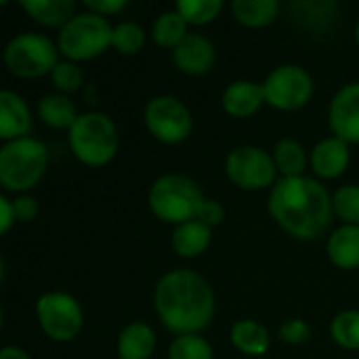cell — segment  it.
Returning a JSON list of instances; mask_svg holds the SVG:
<instances>
[{
  "label": "cell",
  "mask_w": 359,
  "mask_h": 359,
  "mask_svg": "<svg viewBox=\"0 0 359 359\" xmlns=\"http://www.w3.org/2000/svg\"><path fill=\"white\" fill-rule=\"evenodd\" d=\"M332 198L313 179L284 177L276 183L269 198L273 219L299 240L320 238L332 221Z\"/></svg>",
  "instance_id": "obj_1"
},
{
  "label": "cell",
  "mask_w": 359,
  "mask_h": 359,
  "mask_svg": "<svg viewBox=\"0 0 359 359\" xmlns=\"http://www.w3.org/2000/svg\"><path fill=\"white\" fill-rule=\"evenodd\" d=\"M0 359H29V355L19 347H4L0 353Z\"/></svg>",
  "instance_id": "obj_37"
},
{
  "label": "cell",
  "mask_w": 359,
  "mask_h": 359,
  "mask_svg": "<svg viewBox=\"0 0 359 359\" xmlns=\"http://www.w3.org/2000/svg\"><path fill=\"white\" fill-rule=\"evenodd\" d=\"M170 359H212L210 345L198 334H183L177 337L168 351Z\"/></svg>",
  "instance_id": "obj_28"
},
{
  "label": "cell",
  "mask_w": 359,
  "mask_h": 359,
  "mask_svg": "<svg viewBox=\"0 0 359 359\" xmlns=\"http://www.w3.org/2000/svg\"><path fill=\"white\" fill-rule=\"evenodd\" d=\"M223 217H225V210H223V206H221L219 202H215V200H204L202 208L198 210L196 221H200V223L212 227V225H219V223L223 221Z\"/></svg>",
  "instance_id": "obj_33"
},
{
  "label": "cell",
  "mask_w": 359,
  "mask_h": 359,
  "mask_svg": "<svg viewBox=\"0 0 359 359\" xmlns=\"http://www.w3.org/2000/svg\"><path fill=\"white\" fill-rule=\"evenodd\" d=\"M263 88L269 105L278 109H299L311 99L313 80L299 65H282L267 76Z\"/></svg>",
  "instance_id": "obj_10"
},
{
  "label": "cell",
  "mask_w": 359,
  "mask_h": 359,
  "mask_svg": "<svg viewBox=\"0 0 359 359\" xmlns=\"http://www.w3.org/2000/svg\"><path fill=\"white\" fill-rule=\"evenodd\" d=\"M311 166L324 179H334L345 172L349 166V143L339 137L324 139L311 151Z\"/></svg>",
  "instance_id": "obj_15"
},
{
  "label": "cell",
  "mask_w": 359,
  "mask_h": 359,
  "mask_svg": "<svg viewBox=\"0 0 359 359\" xmlns=\"http://www.w3.org/2000/svg\"><path fill=\"white\" fill-rule=\"evenodd\" d=\"M337 215L349 223V225H359V185H345L341 187L334 198H332Z\"/></svg>",
  "instance_id": "obj_30"
},
{
  "label": "cell",
  "mask_w": 359,
  "mask_h": 359,
  "mask_svg": "<svg viewBox=\"0 0 359 359\" xmlns=\"http://www.w3.org/2000/svg\"><path fill=\"white\" fill-rule=\"evenodd\" d=\"M265 101V88L263 84H255L248 80H240L227 86L223 93V107L227 114L236 118L252 116Z\"/></svg>",
  "instance_id": "obj_16"
},
{
  "label": "cell",
  "mask_w": 359,
  "mask_h": 359,
  "mask_svg": "<svg viewBox=\"0 0 359 359\" xmlns=\"http://www.w3.org/2000/svg\"><path fill=\"white\" fill-rule=\"evenodd\" d=\"M210 244V227L200 221H187L183 225H177L172 233V248L179 257L194 259L202 255Z\"/></svg>",
  "instance_id": "obj_19"
},
{
  "label": "cell",
  "mask_w": 359,
  "mask_h": 359,
  "mask_svg": "<svg viewBox=\"0 0 359 359\" xmlns=\"http://www.w3.org/2000/svg\"><path fill=\"white\" fill-rule=\"evenodd\" d=\"M156 309L168 330L181 337L196 334L206 328L215 316V294L202 276L177 269L158 282Z\"/></svg>",
  "instance_id": "obj_2"
},
{
  "label": "cell",
  "mask_w": 359,
  "mask_h": 359,
  "mask_svg": "<svg viewBox=\"0 0 359 359\" xmlns=\"http://www.w3.org/2000/svg\"><path fill=\"white\" fill-rule=\"evenodd\" d=\"M21 6L32 19L50 27H65L74 19L76 11V4L72 0H25L21 2Z\"/></svg>",
  "instance_id": "obj_20"
},
{
  "label": "cell",
  "mask_w": 359,
  "mask_h": 359,
  "mask_svg": "<svg viewBox=\"0 0 359 359\" xmlns=\"http://www.w3.org/2000/svg\"><path fill=\"white\" fill-rule=\"evenodd\" d=\"M86 8L95 15H116L126 8V0H88Z\"/></svg>",
  "instance_id": "obj_35"
},
{
  "label": "cell",
  "mask_w": 359,
  "mask_h": 359,
  "mask_svg": "<svg viewBox=\"0 0 359 359\" xmlns=\"http://www.w3.org/2000/svg\"><path fill=\"white\" fill-rule=\"evenodd\" d=\"M6 67L21 78H38L53 74L57 67V48L42 34H21L13 38L4 48Z\"/></svg>",
  "instance_id": "obj_7"
},
{
  "label": "cell",
  "mask_w": 359,
  "mask_h": 359,
  "mask_svg": "<svg viewBox=\"0 0 359 359\" xmlns=\"http://www.w3.org/2000/svg\"><path fill=\"white\" fill-rule=\"evenodd\" d=\"M143 44H145V32L141 25H137L133 21H124V23L114 27L111 46H116L120 53L135 55L143 48Z\"/></svg>",
  "instance_id": "obj_29"
},
{
  "label": "cell",
  "mask_w": 359,
  "mask_h": 359,
  "mask_svg": "<svg viewBox=\"0 0 359 359\" xmlns=\"http://www.w3.org/2000/svg\"><path fill=\"white\" fill-rule=\"evenodd\" d=\"M330 128L345 143H359V82L341 88L330 103Z\"/></svg>",
  "instance_id": "obj_12"
},
{
  "label": "cell",
  "mask_w": 359,
  "mask_h": 359,
  "mask_svg": "<svg viewBox=\"0 0 359 359\" xmlns=\"http://www.w3.org/2000/svg\"><path fill=\"white\" fill-rule=\"evenodd\" d=\"M69 145L80 162L101 166L118 151V130L105 114H82L69 128Z\"/></svg>",
  "instance_id": "obj_5"
},
{
  "label": "cell",
  "mask_w": 359,
  "mask_h": 359,
  "mask_svg": "<svg viewBox=\"0 0 359 359\" xmlns=\"http://www.w3.org/2000/svg\"><path fill=\"white\" fill-rule=\"evenodd\" d=\"M111 38L114 27L107 23V19L88 11L76 15L65 27H61L59 50L74 61H86L111 46Z\"/></svg>",
  "instance_id": "obj_6"
},
{
  "label": "cell",
  "mask_w": 359,
  "mask_h": 359,
  "mask_svg": "<svg viewBox=\"0 0 359 359\" xmlns=\"http://www.w3.org/2000/svg\"><path fill=\"white\" fill-rule=\"evenodd\" d=\"M32 128V116L25 105V101L11 93H0V137L6 141L23 139Z\"/></svg>",
  "instance_id": "obj_14"
},
{
  "label": "cell",
  "mask_w": 359,
  "mask_h": 359,
  "mask_svg": "<svg viewBox=\"0 0 359 359\" xmlns=\"http://www.w3.org/2000/svg\"><path fill=\"white\" fill-rule=\"evenodd\" d=\"M175 65L185 74H206L215 63V46L202 34H189L175 50Z\"/></svg>",
  "instance_id": "obj_13"
},
{
  "label": "cell",
  "mask_w": 359,
  "mask_h": 359,
  "mask_svg": "<svg viewBox=\"0 0 359 359\" xmlns=\"http://www.w3.org/2000/svg\"><path fill=\"white\" fill-rule=\"evenodd\" d=\"M13 221H15L13 202H11V200H6V198L2 196V198H0V231H2V233H6V231L11 229Z\"/></svg>",
  "instance_id": "obj_36"
},
{
  "label": "cell",
  "mask_w": 359,
  "mask_h": 359,
  "mask_svg": "<svg viewBox=\"0 0 359 359\" xmlns=\"http://www.w3.org/2000/svg\"><path fill=\"white\" fill-rule=\"evenodd\" d=\"M309 337H311V328H309V324L303 322V320H290V322H286V324L280 328V339H282L284 343H290V345L305 343Z\"/></svg>",
  "instance_id": "obj_32"
},
{
  "label": "cell",
  "mask_w": 359,
  "mask_h": 359,
  "mask_svg": "<svg viewBox=\"0 0 359 359\" xmlns=\"http://www.w3.org/2000/svg\"><path fill=\"white\" fill-rule=\"evenodd\" d=\"M55 86L63 93H74L80 88L82 84V72L76 63L72 61H63V63H57V67L53 69L50 74Z\"/></svg>",
  "instance_id": "obj_31"
},
{
  "label": "cell",
  "mask_w": 359,
  "mask_h": 359,
  "mask_svg": "<svg viewBox=\"0 0 359 359\" xmlns=\"http://www.w3.org/2000/svg\"><path fill=\"white\" fill-rule=\"evenodd\" d=\"M355 38H358V42H359V23H358V27H355Z\"/></svg>",
  "instance_id": "obj_38"
},
{
  "label": "cell",
  "mask_w": 359,
  "mask_h": 359,
  "mask_svg": "<svg viewBox=\"0 0 359 359\" xmlns=\"http://www.w3.org/2000/svg\"><path fill=\"white\" fill-rule=\"evenodd\" d=\"M231 343L246 355H263L269 349V332L255 320H242L231 328Z\"/></svg>",
  "instance_id": "obj_21"
},
{
  "label": "cell",
  "mask_w": 359,
  "mask_h": 359,
  "mask_svg": "<svg viewBox=\"0 0 359 359\" xmlns=\"http://www.w3.org/2000/svg\"><path fill=\"white\" fill-rule=\"evenodd\" d=\"M38 320L44 330V334L53 341L67 343L78 337L84 324L82 309L78 301L65 292H48L40 297L38 305Z\"/></svg>",
  "instance_id": "obj_8"
},
{
  "label": "cell",
  "mask_w": 359,
  "mask_h": 359,
  "mask_svg": "<svg viewBox=\"0 0 359 359\" xmlns=\"http://www.w3.org/2000/svg\"><path fill=\"white\" fill-rule=\"evenodd\" d=\"M145 126L162 143H181L191 133V114L177 97L160 95L145 105Z\"/></svg>",
  "instance_id": "obj_9"
},
{
  "label": "cell",
  "mask_w": 359,
  "mask_h": 359,
  "mask_svg": "<svg viewBox=\"0 0 359 359\" xmlns=\"http://www.w3.org/2000/svg\"><path fill=\"white\" fill-rule=\"evenodd\" d=\"M332 339L345 349H359V311H343L332 320Z\"/></svg>",
  "instance_id": "obj_27"
},
{
  "label": "cell",
  "mask_w": 359,
  "mask_h": 359,
  "mask_svg": "<svg viewBox=\"0 0 359 359\" xmlns=\"http://www.w3.org/2000/svg\"><path fill=\"white\" fill-rule=\"evenodd\" d=\"M328 257L341 269L359 267V225H345L330 236Z\"/></svg>",
  "instance_id": "obj_17"
},
{
  "label": "cell",
  "mask_w": 359,
  "mask_h": 359,
  "mask_svg": "<svg viewBox=\"0 0 359 359\" xmlns=\"http://www.w3.org/2000/svg\"><path fill=\"white\" fill-rule=\"evenodd\" d=\"M273 162L284 177H303L307 164L305 149L294 139H282L273 149Z\"/></svg>",
  "instance_id": "obj_25"
},
{
  "label": "cell",
  "mask_w": 359,
  "mask_h": 359,
  "mask_svg": "<svg viewBox=\"0 0 359 359\" xmlns=\"http://www.w3.org/2000/svg\"><path fill=\"white\" fill-rule=\"evenodd\" d=\"M13 210H15V221L27 223V221L36 219V215H38V204H36L34 198L23 196V198H17V200L13 202Z\"/></svg>",
  "instance_id": "obj_34"
},
{
  "label": "cell",
  "mask_w": 359,
  "mask_h": 359,
  "mask_svg": "<svg viewBox=\"0 0 359 359\" xmlns=\"http://www.w3.org/2000/svg\"><path fill=\"white\" fill-rule=\"evenodd\" d=\"M221 8H223L221 0H181V2H177V11L181 13V17L194 25H204V23L215 21L219 17Z\"/></svg>",
  "instance_id": "obj_26"
},
{
  "label": "cell",
  "mask_w": 359,
  "mask_h": 359,
  "mask_svg": "<svg viewBox=\"0 0 359 359\" xmlns=\"http://www.w3.org/2000/svg\"><path fill=\"white\" fill-rule=\"evenodd\" d=\"M236 19L248 27H263L271 23L280 13V2L276 0H236L231 4Z\"/></svg>",
  "instance_id": "obj_22"
},
{
  "label": "cell",
  "mask_w": 359,
  "mask_h": 359,
  "mask_svg": "<svg viewBox=\"0 0 359 359\" xmlns=\"http://www.w3.org/2000/svg\"><path fill=\"white\" fill-rule=\"evenodd\" d=\"M204 204L200 187L183 175H164L149 189V206L154 215L166 223L183 225L198 217Z\"/></svg>",
  "instance_id": "obj_3"
},
{
  "label": "cell",
  "mask_w": 359,
  "mask_h": 359,
  "mask_svg": "<svg viewBox=\"0 0 359 359\" xmlns=\"http://www.w3.org/2000/svg\"><path fill=\"white\" fill-rule=\"evenodd\" d=\"M187 36V21L179 11H166L154 23V40L164 48H177Z\"/></svg>",
  "instance_id": "obj_24"
},
{
  "label": "cell",
  "mask_w": 359,
  "mask_h": 359,
  "mask_svg": "<svg viewBox=\"0 0 359 359\" xmlns=\"http://www.w3.org/2000/svg\"><path fill=\"white\" fill-rule=\"evenodd\" d=\"M48 162L46 147L29 137L8 141L0 149V183L8 191L32 189L44 175Z\"/></svg>",
  "instance_id": "obj_4"
},
{
  "label": "cell",
  "mask_w": 359,
  "mask_h": 359,
  "mask_svg": "<svg viewBox=\"0 0 359 359\" xmlns=\"http://www.w3.org/2000/svg\"><path fill=\"white\" fill-rule=\"evenodd\" d=\"M227 177L242 189H265L276 179V162L261 147H238L227 156Z\"/></svg>",
  "instance_id": "obj_11"
},
{
  "label": "cell",
  "mask_w": 359,
  "mask_h": 359,
  "mask_svg": "<svg viewBox=\"0 0 359 359\" xmlns=\"http://www.w3.org/2000/svg\"><path fill=\"white\" fill-rule=\"evenodd\" d=\"M156 349V334L147 324L135 322L126 326L118 339L120 359H147Z\"/></svg>",
  "instance_id": "obj_18"
},
{
  "label": "cell",
  "mask_w": 359,
  "mask_h": 359,
  "mask_svg": "<svg viewBox=\"0 0 359 359\" xmlns=\"http://www.w3.org/2000/svg\"><path fill=\"white\" fill-rule=\"evenodd\" d=\"M38 114L53 128H72L78 120L74 103L63 95H46L38 103Z\"/></svg>",
  "instance_id": "obj_23"
}]
</instances>
